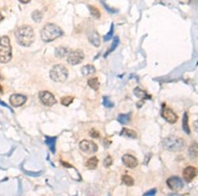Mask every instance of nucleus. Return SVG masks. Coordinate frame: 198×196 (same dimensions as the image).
<instances>
[{
	"mask_svg": "<svg viewBox=\"0 0 198 196\" xmlns=\"http://www.w3.org/2000/svg\"><path fill=\"white\" fill-rule=\"evenodd\" d=\"M15 34L18 44L22 46H30L34 41V32L31 26H21L16 31Z\"/></svg>",
	"mask_w": 198,
	"mask_h": 196,
	"instance_id": "nucleus-1",
	"label": "nucleus"
},
{
	"mask_svg": "<svg viewBox=\"0 0 198 196\" xmlns=\"http://www.w3.org/2000/svg\"><path fill=\"white\" fill-rule=\"evenodd\" d=\"M63 34V31L58 25L48 23L44 26L40 32L42 40L45 42H52Z\"/></svg>",
	"mask_w": 198,
	"mask_h": 196,
	"instance_id": "nucleus-2",
	"label": "nucleus"
},
{
	"mask_svg": "<svg viewBox=\"0 0 198 196\" xmlns=\"http://www.w3.org/2000/svg\"><path fill=\"white\" fill-rule=\"evenodd\" d=\"M163 147L170 151H181L185 149L186 143L182 138L178 137H168L162 141Z\"/></svg>",
	"mask_w": 198,
	"mask_h": 196,
	"instance_id": "nucleus-3",
	"label": "nucleus"
},
{
	"mask_svg": "<svg viewBox=\"0 0 198 196\" xmlns=\"http://www.w3.org/2000/svg\"><path fill=\"white\" fill-rule=\"evenodd\" d=\"M12 58V49L9 38L5 36L0 38V63L7 64Z\"/></svg>",
	"mask_w": 198,
	"mask_h": 196,
	"instance_id": "nucleus-4",
	"label": "nucleus"
},
{
	"mask_svg": "<svg viewBox=\"0 0 198 196\" xmlns=\"http://www.w3.org/2000/svg\"><path fill=\"white\" fill-rule=\"evenodd\" d=\"M50 77L54 82H64L68 77V70L63 65H56L50 70Z\"/></svg>",
	"mask_w": 198,
	"mask_h": 196,
	"instance_id": "nucleus-5",
	"label": "nucleus"
},
{
	"mask_svg": "<svg viewBox=\"0 0 198 196\" xmlns=\"http://www.w3.org/2000/svg\"><path fill=\"white\" fill-rule=\"evenodd\" d=\"M85 58L83 52L81 50H76L71 52L67 56V62L70 65H75L81 63Z\"/></svg>",
	"mask_w": 198,
	"mask_h": 196,
	"instance_id": "nucleus-6",
	"label": "nucleus"
},
{
	"mask_svg": "<svg viewBox=\"0 0 198 196\" xmlns=\"http://www.w3.org/2000/svg\"><path fill=\"white\" fill-rule=\"evenodd\" d=\"M79 148L87 154H93L98 151V146L96 143L89 140H83L79 143Z\"/></svg>",
	"mask_w": 198,
	"mask_h": 196,
	"instance_id": "nucleus-7",
	"label": "nucleus"
},
{
	"mask_svg": "<svg viewBox=\"0 0 198 196\" xmlns=\"http://www.w3.org/2000/svg\"><path fill=\"white\" fill-rule=\"evenodd\" d=\"M39 99L44 105L47 106H52L56 104L57 100L55 99L53 94L48 91H41L39 93Z\"/></svg>",
	"mask_w": 198,
	"mask_h": 196,
	"instance_id": "nucleus-8",
	"label": "nucleus"
},
{
	"mask_svg": "<svg viewBox=\"0 0 198 196\" xmlns=\"http://www.w3.org/2000/svg\"><path fill=\"white\" fill-rule=\"evenodd\" d=\"M167 184L172 190L178 192L184 188V184L182 180L178 176H172L167 180Z\"/></svg>",
	"mask_w": 198,
	"mask_h": 196,
	"instance_id": "nucleus-9",
	"label": "nucleus"
},
{
	"mask_svg": "<svg viewBox=\"0 0 198 196\" xmlns=\"http://www.w3.org/2000/svg\"><path fill=\"white\" fill-rule=\"evenodd\" d=\"M198 174L197 169L194 166H188L185 168L182 172L184 180L187 182H191L196 177Z\"/></svg>",
	"mask_w": 198,
	"mask_h": 196,
	"instance_id": "nucleus-10",
	"label": "nucleus"
},
{
	"mask_svg": "<svg viewBox=\"0 0 198 196\" xmlns=\"http://www.w3.org/2000/svg\"><path fill=\"white\" fill-rule=\"evenodd\" d=\"M161 116L167 122L170 123H176L178 120V117L176 114L168 108L164 107V108L162 110Z\"/></svg>",
	"mask_w": 198,
	"mask_h": 196,
	"instance_id": "nucleus-11",
	"label": "nucleus"
},
{
	"mask_svg": "<svg viewBox=\"0 0 198 196\" xmlns=\"http://www.w3.org/2000/svg\"><path fill=\"white\" fill-rule=\"evenodd\" d=\"M9 101L13 106L19 107L22 106L27 101V97L22 94H12L9 99Z\"/></svg>",
	"mask_w": 198,
	"mask_h": 196,
	"instance_id": "nucleus-12",
	"label": "nucleus"
},
{
	"mask_svg": "<svg viewBox=\"0 0 198 196\" xmlns=\"http://www.w3.org/2000/svg\"><path fill=\"white\" fill-rule=\"evenodd\" d=\"M122 162L124 165L129 168H134L138 165V161L134 156L125 155L122 156Z\"/></svg>",
	"mask_w": 198,
	"mask_h": 196,
	"instance_id": "nucleus-13",
	"label": "nucleus"
},
{
	"mask_svg": "<svg viewBox=\"0 0 198 196\" xmlns=\"http://www.w3.org/2000/svg\"><path fill=\"white\" fill-rule=\"evenodd\" d=\"M88 40L95 47H99L100 44V36L96 31H94L89 32L88 36Z\"/></svg>",
	"mask_w": 198,
	"mask_h": 196,
	"instance_id": "nucleus-14",
	"label": "nucleus"
},
{
	"mask_svg": "<svg viewBox=\"0 0 198 196\" xmlns=\"http://www.w3.org/2000/svg\"><path fill=\"white\" fill-rule=\"evenodd\" d=\"M71 50L69 48H66V47H59L57 48L55 50V54H56V56L58 57V58L61 59L64 58L66 56H68V55L71 52Z\"/></svg>",
	"mask_w": 198,
	"mask_h": 196,
	"instance_id": "nucleus-15",
	"label": "nucleus"
},
{
	"mask_svg": "<svg viewBox=\"0 0 198 196\" xmlns=\"http://www.w3.org/2000/svg\"><path fill=\"white\" fill-rule=\"evenodd\" d=\"M188 153L191 159H196L198 156V143H193L188 149Z\"/></svg>",
	"mask_w": 198,
	"mask_h": 196,
	"instance_id": "nucleus-16",
	"label": "nucleus"
},
{
	"mask_svg": "<svg viewBox=\"0 0 198 196\" xmlns=\"http://www.w3.org/2000/svg\"><path fill=\"white\" fill-rule=\"evenodd\" d=\"M56 137H46V144L48 146L50 151L53 153L56 152Z\"/></svg>",
	"mask_w": 198,
	"mask_h": 196,
	"instance_id": "nucleus-17",
	"label": "nucleus"
},
{
	"mask_svg": "<svg viewBox=\"0 0 198 196\" xmlns=\"http://www.w3.org/2000/svg\"><path fill=\"white\" fill-rule=\"evenodd\" d=\"M95 67L93 65H86L81 69V73L84 76H89L95 73Z\"/></svg>",
	"mask_w": 198,
	"mask_h": 196,
	"instance_id": "nucleus-18",
	"label": "nucleus"
},
{
	"mask_svg": "<svg viewBox=\"0 0 198 196\" xmlns=\"http://www.w3.org/2000/svg\"><path fill=\"white\" fill-rule=\"evenodd\" d=\"M121 136H124V137H127V138H132V139H135L137 138V135L135 131L132 130V129H129L128 128H123L122 132L120 133Z\"/></svg>",
	"mask_w": 198,
	"mask_h": 196,
	"instance_id": "nucleus-19",
	"label": "nucleus"
},
{
	"mask_svg": "<svg viewBox=\"0 0 198 196\" xmlns=\"http://www.w3.org/2000/svg\"><path fill=\"white\" fill-rule=\"evenodd\" d=\"M134 94H135L136 97H137L138 98H139V99H143V100L151 99V96L149 95V94L146 93L145 91L142 90L139 87L135 88L134 90Z\"/></svg>",
	"mask_w": 198,
	"mask_h": 196,
	"instance_id": "nucleus-20",
	"label": "nucleus"
},
{
	"mask_svg": "<svg viewBox=\"0 0 198 196\" xmlns=\"http://www.w3.org/2000/svg\"><path fill=\"white\" fill-rule=\"evenodd\" d=\"M98 163H99L98 159H97L96 156H93V157L89 159L88 161H87L85 166L89 170H94L97 167Z\"/></svg>",
	"mask_w": 198,
	"mask_h": 196,
	"instance_id": "nucleus-21",
	"label": "nucleus"
},
{
	"mask_svg": "<svg viewBox=\"0 0 198 196\" xmlns=\"http://www.w3.org/2000/svg\"><path fill=\"white\" fill-rule=\"evenodd\" d=\"M130 119H131V116H130V114H120L118 116V122L122 123L124 124V125H126V124H128L130 122Z\"/></svg>",
	"mask_w": 198,
	"mask_h": 196,
	"instance_id": "nucleus-22",
	"label": "nucleus"
},
{
	"mask_svg": "<svg viewBox=\"0 0 198 196\" xmlns=\"http://www.w3.org/2000/svg\"><path fill=\"white\" fill-rule=\"evenodd\" d=\"M182 129L184 131V132L187 133V134H190V129L189 124H188V116L187 112H185L183 115Z\"/></svg>",
	"mask_w": 198,
	"mask_h": 196,
	"instance_id": "nucleus-23",
	"label": "nucleus"
},
{
	"mask_svg": "<svg viewBox=\"0 0 198 196\" xmlns=\"http://www.w3.org/2000/svg\"><path fill=\"white\" fill-rule=\"evenodd\" d=\"M87 83H88V85L92 88L95 91H98L100 87V83L98 79V78L95 77V78H91V79H89L87 81Z\"/></svg>",
	"mask_w": 198,
	"mask_h": 196,
	"instance_id": "nucleus-24",
	"label": "nucleus"
},
{
	"mask_svg": "<svg viewBox=\"0 0 198 196\" xmlns=\"http://www.w3.org/2000/svg\"><path fill=\"white\" fill-rule=\"evenodd\" d=\"M89 9L90 12V14L93 15V17H94L96 19H99L101 16V14H100V12L99 11V9L96 7L95 6L93 5H89Z\"/></svg>",
	"mask_w": 198,
	"mask_h": 196,
	"instance_id": "nucleus-25",
	"label": "nucleus"
},
{
	"mask_svg": "<svg viewBox=\"0 0 198 196\" xmlns=\"http://www.w3.org/2000/svg\"><path fill=\"white\" fill-rule=\"evenodd\" d=\"M119 42H120V39H119V38L118 37H116L114 38V40H113V42H112V44L111 45V46H110L109 50L106 52V54L105 55V57H106L107 55H108L109 54H110L112 52H113L114 50H115V49L116 48V47L118 46V45L119 44Z\"/></svg>",
	"mask_w": 198,
	"mask_h": 196,
	"instance_id": "nucleus-26",
	"label": "nucleus"
},
{
	"mask_svg": "<svg viewBox=\"0 0 198 196\" xmlns=\"http://www.w3.org/2000/svg\"><path fill=\"white\" fill-rule=\"evenodd\" d=\"M43 15L42 12L38 10H36L32 13V18L33 20L37 22H40L43 19Z\"/></svg>",
	"mask_w": 198,
	"mask_h": 196,
	"instance_id": "nucleus-27",
	"label": "nucleus"
},
{
	"mask_svg": "<svg viewBox=\"0 0 198 196\" xmlns=\"http://www.w3.org/2000/svg\"><path fill=\"white\" fill-rule=\"evenodd\" d=\"M122 181L128 186H132L134 184V180L130 176L124 175L122 176Z\"/></svg>",
	"mask_w": 198,
	"mask_h": 196,
	"instance_id": "nucleus-28",
	"label": "nucleus"
},
{
	"mask_svg": "<svg viewBox=\"0 0 198 196\" xmlns=\"http://www.w3.org/2000/svg\"><path fill=\"white\" fill-rule=\"evenodd\" d=\"M73 99H74V98L71 96L64 97L61 99V103L65 106H68L69 104H71L73 102Z\"/></svg>",
	"mask_w": 198,
	"mask_h": 196,
	"instance_id": "nucleus-29",
	"label": "nucleus"
},
{
	"mask_svg": "<svg viewBox=\"0 0 198 196\" xmlns=\"http://www.w3.org/2000/svg\"><path fill=\"white\" fill-rule=\"evenodd\" d=\"M103 105L107 108H112L114 106V103L111 100L109 99L108 97H103Z\"/></svg>",
	"mask_w": 198,
	"mask_h": 196,
	"instance_id": "nucleus-30",
	"label": "nucleus"
},
{
	"mask_svg": "<svg viewBox=\"0 0 198 196\" xmlns=\"http://www.w3.org/2000/svg\"><path fill=\"white\" fill-rule=\"evenodd\" d=\"M113 34H114V24H112L109 32L106 34V36H105V37H104V40H105V41L110 40V39L112 38Z\"/></svg>",
	"mask_w": 198,
	"mask_h": 196,
	"instance_id": "nucleus-31",
	"label": "nucleus"
},
{
	"mask_svg": "<svg viewBox=\"0 0 198 196\" xmlns=\"http://www.w3.org/2000/svg\"><path fill=\"white\" fill-rule=\"evenodd\" d=\"M112 164V159L110 156H107L106 157L105 159L103 161V165L105 167L108 168L110 166H111Z\"/></svg>",
	"mask_w": 198,
	"mask_h": 196,
	"instance_id": "nucleus-32",
	"label": "nucleus"
},
{
	"mask_svg": "<svg viewBox=\"0 0 198 196\" xmlns=\"http://www.w3.org/2000/svg\"><path fill=\"white\" fill-rule=\"evenodd\" d=\"M90 135L92 137V138H98L100 136V133L99 132H97V131L95 130V129H93L90 131Z\"/></svg>",
	"mask_w": 198,
	"mask_h": 196,
	"instance_id": "nucleus-33",
	"label": "nucleus"
},
{
	"mask_svg": "<svg viewBox=\"0 0 198 196\" xmlns=\"http://www.w3.org/2000/svg\"><path fill=\"white\" fill-rule=\"evenodd\" d=\"M156 192H157L156 189H151V190H149V192H146L145 194H144V195H155Z\"/></svg>",
	"mask_w": 198,
	"mask_h": 196,
	"instance_id": "nucleus-34",
	"label": "nucleus"
},
{
	"mask_svg": "<svg viewBox=\"0 0 198 196\" xmlns=\"http://www.w3.org/2000/svg\"><path fill=\"white\" fill-rule=\"evenodd\" d=\"M193 126H194V129L196 131V132L198 133V120L195 121L193 123Z\"/></svg>",
	"mask_w": 198,
	"mask_h": 196,
	"instance_id": "nucleus-35",
	"label": "nucleus"
},
{
	"mask_svg": "<svg viewBox=\"0 0 198 196\" xmlns=\"http://www.w3.org/2000/svg\"><path fill=\"white\" fill-rule=\"evenodd\" d=\"M19 1H20L21 3H22V4H28V3L30 2L31 0H19Z\"/></svg>",
	"mask_w": 198,
	"mask_h": 196,
	"instance_id": "nucleus-36",
	"label": "nucleus"
},
{
	"mask_svg": "<svg viewBox=\"0 0 198 196\" xmlns=\"http://www.w3.org/2000/svg\"><path fill=\"white\" fill-rule=\"evenodd\" d=\"M0 104H1V105H3V106H5V107L8 108H9V106H7V104H5V103H4V102H3L1 100H0Z\"/></svg>",
	"mask_w": 198,
	"mask_h": 196,
	"instance_id": "nucleus-37",
	"label": "nucleus"
},
{
	"mask_svg": "<svg viewBox=\"0 0 198 196\" xmlns=\"http://www.w3.org/2000/svg\"><path fill=\"white\" fill-rule=\"evenodd\" d=\"M4 19V16H3L1 13H0V22H1L2 20H3V19Z\"/></svg>",
	"mask_w": 198,
	"mask_h": 196,
	"instance_id": "nucleus-38",
	"label": "nucleus"
}]
</instances>
